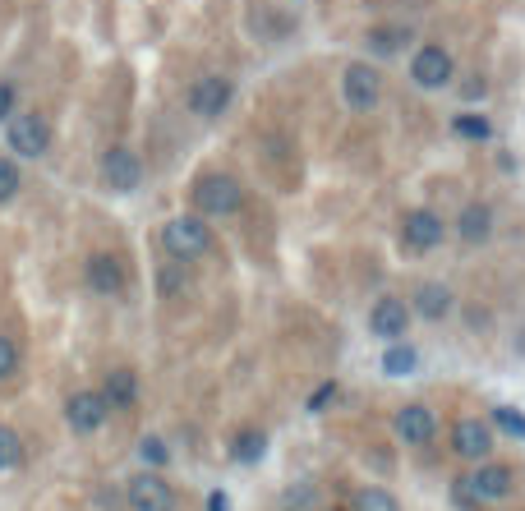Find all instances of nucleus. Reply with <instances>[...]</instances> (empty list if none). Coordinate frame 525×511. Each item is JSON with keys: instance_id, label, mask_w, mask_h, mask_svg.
<instances>
[{"instance_id": "obj_1", "label": "nucleus", "mask_w": 525, "mask_h": 511, "mask_svg": "<svg viewBox=\"0 0 525 511\" xmlns=\"http://www.w3.org/2000/svg\"><path fill=\"white\" fill-rule=\"evenodd\" d=\"M240 203H245V189L227 171H212V175L194 180V207L203 216H231V212H240Z\"/></svg>"}, {"instance_id": "obj_2", "label": "nucleus", "mask_w": 525, "mask_h": 511, "mask_svg": "<svg viewBox=\"0 0 525 511\" xmlns=\"http://www.w3.org/2000/svg\"><path fill=\"white\" fill-rule=\"evenodd\" d=\"M162 249L171 258L189 263V258H203L212 249V235H207V226L198 222V216H171V222L162 226Z\"/></svg>"}, {"instance_id": "obj_3", "label": "nucleus", "mask_w": 525, "mask_h": 511, "mask_svg": "<svg viewBox=\"0 0 525 511\" xmlns=\"http://www.w3.org/2000/svg\"><path fill=\"white\" fill-rule=\"evenodd\" d=\"M341 97H346L350 111H373V106H379V97H383V75H379L373 65H364V60L346 65V75H341Z\"/></svg>"}, {"instance_id": "obj_4", "label": "nucleus", "mask_w": 525, "mask_h": 511, "mask_svg": "<svg viewBox=\"0 0 525 511\" xmlns=\"http://www.w3.org/2000/svg\"><path fill=\"white\" fill-rule=\"evenodd\" d=\"M129 511H176V488L162 475H134L125 484Z\"/></svg>"}, {"instance_id": "obj_5", "label": "nucleus", "mask_w": 525, "mask_h": 511, "mask_svg": "<svg viewBox=\"0 0 525 511\" xmlns=\"http://www.w3.org/2000/svg\"><path fill=\"white\" fill-rule=\"evenodd\" d=\"M452 75H457V65H452V55H447L442 46H419L410 55V79L419 88H442V84H452Z\"/></svg>"}, {"instance_id": "obj_6", "label": "nucleus", "mask_w": 525, "mask_h": 511, "mask_svg": "<svg viewBox=\"0 0 525 511\" xmlns=\"http://www.w3.org/2000/svg\"><path fill=\"white\" fill-rule=\"evenodd\" d=\"M401 240H406V249H415V254L438 249V245H442V216H438L433 207H415V212H406Z\"/></svg>"}, {"instance_id": "obj_7", "label": "nucleus", "mask_w": 525, "mask_h": 511, "mask_svg": "<svg viewBox=\"0 0 525 511\" xmlns=\"http://www.w3.org/2000/svg\"><path fill=\"white\" fill-rule=\"evenodd\" d=\"M5 134H10V148H15L19 157H42L46 143H51V129H46L42 115H15Z\"/></svg>"}, {"instance_id": "obj_8", "label": "nucleus", "mask_w": 525, "mask_h": 511, "mask_svg": "<svg viewBox=\"0 0 525 511\" xmlns=\"http://www.w3.org/2000/svg\"><path fill=\"white\" fill-rule=\"evenodd\" d=\"M452 447H457L461 461H484V456L493 452V428H489L484 419H457Z\"/></svg>"}, {"instance_id": "obj_9", "label": "nucleus", "mask_w": 525, "mask_h": 511, "mask_svg": "<svg viewBox=\"0 0 525 511\" xmlns=\"http://www.w3.org/2000/svg\"><path fill=\"white\" fill-rule=\"evenodd\" d=\"M189 106H194V115H203V120L221 115V111L231 106V84L221 79V75H207V79H198V84L189 88Z\"/></svg>"}, {"instance_id": "obj_10", "label": "nucleus", "mask_w": 525, "mask_h": 511, "mask_svg": "<svg viewBox=\"0 0 525 511\" xmlns=\"http://www.w3.org/2000/svg\"><path fill=\"white\" fill-rule=\"evenodd\" d=\"M65 419L74 433H97L106 424V401L97 392H74L69 406H65Z\"/></svg>"}, {"instance_id": "obj_11", "label": "nucleus", "mask_w": 525, "mask_h": 511, "mask_svg": "<svg viewBox=\"0 0 525 511\" xmlns=\"http://www.w3.org/2000/svg\"><path fill=\"white\" fill-rule=\"evenodd\" d=\"M397 433L406 437L410 447H429L433 433H438V419H433L429 406H401L397 410Z\"/></svg>"}, {"instance_id": "obj_12", "label": "nucleus", "mask_w": 525, "mask_h": 511, "mask_svg": "<svg viewBox=\"0 0 525 511\" xmlns=\"http://www.w3.org/2000/svg\"><path fill=\"white\" fill-rule=\"evenodd\" d=\"M88 286L97 296H120L125 290V263L116 254H93L88 258Z\"/></svg>"}, {"instance_id": "obj_13", "label": "nucleus", "mask_w": 525, "mask_h": 511, "mask_svg": "<svg viewBox=\"0 0 525 511\" xmlns=\"http://www.w3.org/2000/svg\"><path fill=\"white\" fill-rule=\"evenodd\" d=\"M102 180H106L111 189H134V185L143 180V166H138V157H134L129 148H111V153L102 157Z\"/></svg>"}, {"instance_id": "obj_14", "label": "nucleus", "mask_w": 525, "mask_h": 511, "mask_svg": "<svg viewBox=\"0 0 525 511\" xmlns=\"http://www.w3.org/2000/svg\"><path fill=\"white\" fill-rule=\"evenodd\" d=\"M511 493V470L507 466H480L475 479H470V497L475 502H498Z\"/></svg>"}, {"instance_id": "obj_15", "label": "nucleus", "mask_w": 525, "mask_h": 511, "mask_svg": "<svg viewBox=\"0 0 525 511\" xmlns=\"http://www.w3.org/2000/svg\"><path fill=\"white\" fill-rule=\"evenodd\" d=\"M489 231H493V207H489V203H466L461 216H457V235H461L466 245H484Z\"/></svg>"}, {"instance_id": "obj_16", "label": "nucleus", "mask_w": 525, "mask_h": 511, "mask_svg": "<svg viewBox=\"0 0 525 511\" xmlns=\"http://www.w3.org/2000/svg\"><path fill=\"white\" fill-rule=\"evenodd\" d=\"M406 323H410V314H406V305L401 300H379L373 305V314H369V327L379 332V336H388V341H397L401 332H406Z\"/></svg>"}, {"instance_id": "obj_17", "label": "nucleus", "mask_w": 525, "mask_h": 511, "mask_svg": "<svg viewBox=\"0 0 525 511\" xmlns=\"http://www.w3.org/2000/svg\"><path fill=\"white\" fill-rule=\"evenodd\" d=\"M97 396L106 401V410H129L138 401V378L129 369H116V374H106V383H102Z\"/></svg>"}, {"instance_id": "obj_18", "label": "nucleus", "mask_w": 525, "mask_h": 511, "mask_svg": "<svg viewBox=\"0 0 525 511\" xmlns=\"http://www.w3.org/2000/svg\"><path fill=\"white\" fill-rule=\"evenodd\" d=\"M415 314H424L429 323L447 318V314H452V290L438 286V281H424V286L415 290Z\"/></svg>"}, {"instance_id": "obj_19", "label": "nucleus", "mask_w": 525, "mask_h": 511, "mask_svg": "<svg viewBox=\"0 0 525 511\" xmlns=\"http://www.w3.org/2000/svg\"><path fill=\"white\" fill-rule=\"evenodd\" d=\"M263 452H268V437H263L258 428H245V433H236V443H231V456H236L240 466H254V461H263Z\"/></svg>"}, {"instance_id": "obj_20", "label": "nucleus", "mask_w": 525, "mask_h": 511, "mask_svg": "<svg viewBox=\"0 0 525 511\" xmlns=\"http://www.w3.org/2000/svg\"><path fill=\"white\" fill-rule=\"evenodd\" d=\"M415 364H419V355H415L410 346H392V350L383 355V374H388V378H406V374H415Z\"/></svg>"}, {"instance_id": "obj_21", "label": "nucleus", "mask_w": 525, "mask_h": 511, "mask_svg": "<svg viewBox=\"0 0 525 511\" xmlns=\"http://www.w3.org/2000/svg\"><path fill=\"white\" fill-rule=\"evenodd\" d=\"M24 466V443L10 424H0V470H19Z\"/></svg>"}, {"instance_id": "obj_22", "label": "nucleus", "mask_w": 525, "mask_h": 511, "mask_svg": "<svg viewBox=\"0 0 525 511\" xmlns=\"http://www.w3.org/2000/svg\"><path fill=\"white\" fill-rule=\"evenodd\" d=\"M355 511H401V506H397V497L388 488H364L355 497Z\"/></svg>"}, {"instance_id": "obj_23", "label": "nucleus", "mask_w": 525, "mask_h": 511, "mask_svg": "<svg viewBox=\"0 0 525 511\" xmlns=\"http://www.w3.org/2000/svg\"><path fill=\"white\" fill-rule=\"evenodd\" d=\"M452 129H457L461 138H475V143L493 134V125H489L484 115H457V120H452Z\"/></svg>"}, {"instance_id": "obj_24", "label": "nucleus", "mask_w": 525, "mask_h": 511, "mask_svg": "<svg viewBox=\"0 0 525 511\" xmlns=\"http://www.w3.org/2000/svg\"><path fill=\"white\" fill-rule=\"evenodd\" d=\"M493 424H502L511 437H520V443H525V415H520V410H511V406H498V410H493Z\"/></svg>"}, {"instance_id": "obj_25", "label": "nucleus", "mask_w": 525, "mask_h": 511, "mask_svg": "<svg viewBox=\"0 0 525 511\" xmlns=\"http://www.w3.org/2000/svg\"><path fill=\"white\" fill-rule=\"evenodd\" d=\"M401 42H406V28H373V33H369V46H373V51H397Z\"/></svg>"}, {"instance_id": "obj_26", "label": "nucleus", "mask_w": 525, "mask_h": 511, "mask_svg": "<svg viewBox=\"0 0 525 511\" xmlns=\"http://www.w3.org/2000/svg\"><path fill=\"white\" fill-rule=\"evenodd\" d=\"M19 194V166L10 157H0V203H10Z\"/></svg>"}, {"instance_id": "obj_27", "label": "nucleus", "mask_w": 525, "mask_h": 511, "mask_svg": "<svg viewBox=\"0 0 525 511\" xmlns=\"http://www.w3.org/2000/svg\"><path fill=\"white\" fill-rule=\"evenodd\" d=\"M138 456H143L147 466H167V443H162V437H143Z\"/></svg>"}, {"instance_id": "obj_28", "label": "nucleus", "mask_w": 525, "mask_h": 511, "mask_svg": "<svg viewBox=\"0 0 525 511\" xmlns=\"http://www.w3.org/2000/svg\"><path fill=\"white\" fill-rule=\"evenodd\" d=\"M15 364H19L15 341H5V336H0V378H10V374H15Z\"/></svg>"}, {"instance_id": "obj_29", "label": "nucleus", "mask_w": 525, "mask_h": 511, "mask_svg": "<svg viewBox=\"0 0 525 511\" xmlns=\"http://www.w3.org/2000/svg\"><path fill=\"white\" fill-rule=\"evenodd\" d=\"M309 493H314L309 484H295V488L286 493V497H290V502H286V511H305V502H309Z\"/></svg>"}, {"instance_id": "obj_30", "label": "nucleus", "mask_w": 525, "mask_h": 511, "mask_svg": "<svg viewBox=\"0 0 525 511\" xmlns=\"http://www.w3.org/2000/svg\"><path fill=\"white\" fill-rule=\"evenodd\" d=\"M10 111H15V88L0 84V120H10Z\"/></svg>"}, {"instance_id": "obj_31", "label": "nucleus", "mask_w": 525, "mask_h": 511, "mask_svg": "<svg viewBox=\"0 0 525 511\" xmlns=\"http://www.w3.org/2000/svg\"><path fill=\"white\" fill-rule=\"evenodd\" d=\"M332 396H337V383H323V392H318V396H309V410H323Z\"/></svg>"}, {"instance_id": "obj_32", "label": "nucleus", "mask_w": 525, "mask_h": 511, "mask_svg": "<svg viewBox=\"0 0 525 511\" xmlns=\"http://www.w3.org/2000/svg\"><path fill=\"white\" fill-rule=\"evenodd\" d=\"M452 497L470 506V502H475V497H470V479H457V484H452Z\"/></svg>"}]
</instances>
